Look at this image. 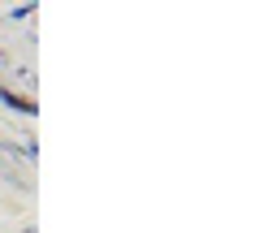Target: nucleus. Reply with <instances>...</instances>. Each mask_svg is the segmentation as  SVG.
Here are the masks:
<instances>
[{
	"instance_id": "1",
	"label": "nucleus",
	"mask_w": 259,
	"mask_h": 233,
	"mask_svg": "<svg viewBox=\"0 0 259 233\" xmlns=\"http://www.w3.org/2000/svg\"><path fill=\"white\" fill-rule=\"evenodd\" d=\"M35 18V5H18V9H5V22H26Z\"/></svg>"
}]
</instances>
